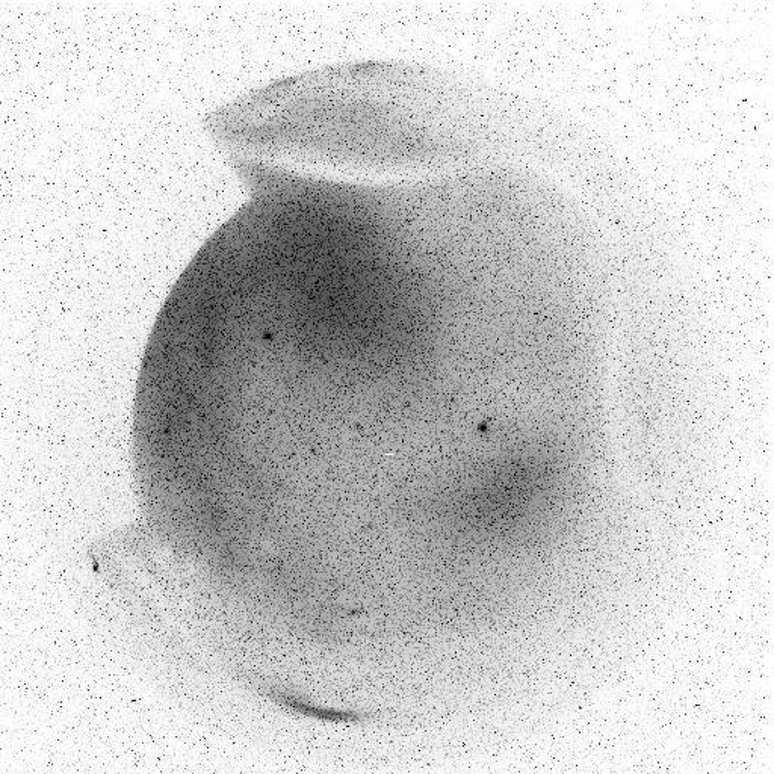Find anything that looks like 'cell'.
<instances>
[{
	"label": "cell",
	"mask_w": 774,
	"mask_h": 774,
	"mask_svg": "<svg viewBox=\"0 0 774 774\" xmlns=\"http://www.w3.org/2000/svg\"><path fill=\"white\" fill-rule=\"evenodd\" d=\"M276 702L285 708L292 709L295 713L304 714V716L316 717V719L326 720V722L335 723H366L371 720H377V713H362V711H341V709L318 708V706L304 703L303 700L291 696V694L279 693L273 691L270 694Z\"/></svg>",
	"instance_id": "cell-1"
}]
</instances>
